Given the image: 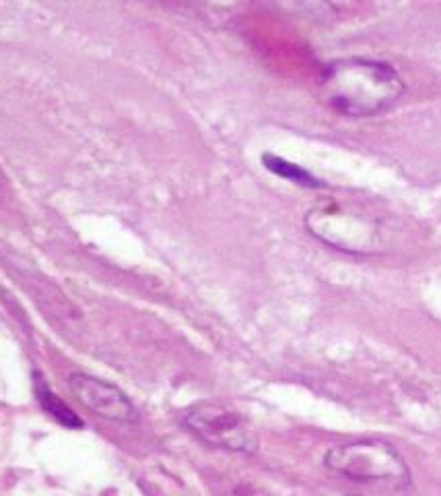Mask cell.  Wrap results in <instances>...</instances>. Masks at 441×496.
Returning a JSON list of instances; mask_svg holds the SVG:
<instances>
[{"instance_id": "5b68a950", "label": "cell", "mask_w": 441, "mask_h": 496, "mask_svg": "<svg viewBox=\"0 0 441 496\" xmlns=\"http://www.w3.org/2000/svg\"><path fill=\"white\" fill-rule=\"evenodd\" d=\"M36 393H38V401L39 405L43 408V412H48V414L54 417L56 422H60L62 426H66V428H83V426H85V422H83V420H81L56 393H52V391L43 385V380H38Z\"/></svg>"}, {"instance_id": "7a4b0ae2", "label": "cell", "mask_w": 441, "mask_h": 496, "mask_svg": "<svg viewBox=\"0 0 441 496\" xmlns=\"http://www.w3.org/2000/svg\"><path fill=\"white\" fill-rule=\"evenodd\" d=\"M328 470L355 482L385 484L390 488H406L410 470L403 455L384 440H357L330 449L324 459Z\"/></svg>"}, {"instance_id": "8992f818", "label": "cell", "mask_w": 441, "mask_h": 496, "mask_svg": "<svg viewBox=\"0 0 441 496\" xmlns=\"http://www.w3.org/2000/svg\"><path fill=\"white\" fill-rule=\"evenodd\" d=\"M262 161H264V166L269 168L270 172H274V174H279V176H283V178L293 180V182L301 184V186H311V188H313V186H320V182L313 178L309 172H306L303 168H299V166H295V163H291L287 159L276 158V156L266 153V156L262 158Z\"/></svg>"}, {"instance_id": "52a82bcc", "label": "cell", "mask_w": 441, "mask_h": 496, "mask_svg": "<svg viewBox=\"0 0 441 496\" xmlns=\"http://www.w3.org/2000/svg\"><path fill=\"white\" fill-rule=\"evenodd\" d=\"M0 198H2V191H0Z\"/></svg>"}, {"instance_id": "277c9868", "label": "cell", "mask_w": 441, "mask_h": 496, "mask_svg": "<svg viewBox=\"0 0 441 496\" xmlns=\"http://www.w3.org/2000/svg\"><path fill=\"white\" fill-rule=\"evenodd\" d=\"M71 391L87 410H91L97 416L108 417L114 422H135L138 417L130 399L118 387L101 378L75 373L71 377Z\"/></svg>"}, {"instance_id": "6da1fadb", "label": "cell", "mask_w": 441, "mask_h": 496, "mask_svg": "<svg viewBox=\"0 0 441 496\" xmlns=\"http://www.w3.org/2000/svg\"><path fill=\"white\" fill-rule=\"evenodd\" d=\"M324 98L341 114L367 118L392 108L404 93L398 71L382 60L343 59L324 71Z\"/></svg>"}, {"instance_id": "3957f363", "label": "cell", "mask_w": 441, "mask_h": 496, "mask_svg": "<svg viewBox=\"0 0 441 496\" xmlns=\"http://www.w3.org/2000/svg\"><path fill=\"white\" fill-rule=\"evenodd\" d=\"M186 426L207 445L235 453H256L258 435L239 412L221 403H196L186 416Z\"/></svg>"}]
</instances>
